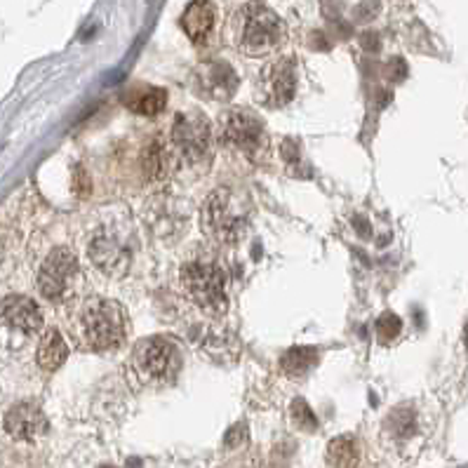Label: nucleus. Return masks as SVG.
I'll return each instance as SVG.
<instances>
[{
  "instance_id": "nucleus-9",
  "label": "nucleus",
  "mask_w": 468,
  "mask_h": 468,
  "mask_svg": "<svg viewBox=\"0 0 468 468\" xmlns=\"http://www.w3.org/2000/svg\"><path fill=\"white\" fill-rule=\"evenodd\" d=\"M38 290L48 301L64 304L81 294L82 271L78 257L68 247H57L45 257L38 271Z\"/></svg>"
},
{
  "instance_id": "nucleus-6",
  "label": "nucleus",
  "mask_w": 468,
  "mask_h": 468,
  "mask_svg": "<svg viewBox=\"0 0 468 468\" xmlns=\"http://www.w3.org/2000/svg\"><path fill=\"white\" fill-rule=\"evenodd\" d=\"M129 370L142 386H170L182 370V351L170 337H146L136 341L129 358Z\"/></svg>"
},
{
  "instance_id": "nucleus-7",
  "label": "nucleus",
  "mask_w": 468,
  "mask_h": 468,
  "mask_svg": "<svg viewBox=\"0 0 468 468\" xmlns=\"http://www.w3.org/2000/svg\"><path fill=\"white\" fill-rule=\"evenodd\" d=\"M217 139L224 149L233 151L240 158H247L250 163H264L271 151L264 121L250 109L224 111L219 118Z\"/></svg>"
},
{
  "instance_id": "nucleus-25",
  "label": "nucleus",
  "mask_w": 468,
  "mask_h": 468,
  "mask_svg": "<svg viewBox=\"0 0 468 468\" xmlns=\"http://www.w3.org/2000/svg\"><path fill=\"white\" fill-rule=\"evenodd\" d=\"M104 468H113V466H104Z\"/></svg>"
},
{
  "instance_id": "nucleus-2",
  "label": "nucleus",
  "mask_w": 468,
  "mask_h": 468,
  "mask_svg": "<svg viewBox=\"0 0 468 468\" xmlns=\"http://www.w3.org/2000/svg\"><path fill=\"white\" fill-rule=\"evenodd\" d=\"M179 287L183 299L207 318H222L229 308L226 273L210 252H196L179 266Z\"/></svg>"
},
{
  "instance_id": "nucleus-10",
  "label": "nucleus",
  "mask_w": 468,
  "mask_h": 468,
  "mask_svg": "<svg viewBox=\"0 0 468 468\" xmlns=\"http://www.w3.org/2000/svg\"><path fill=\"white\" fill-rule=\"evenodd\" d=\"M294 61L290 57L273 61L264 68L261 81H259V99L271 106V109H280L294 99L297 92V71H294Z\"/></svg>"
},
{
  "instance_id": "nucleus-3",
  "label": "nucleus",
  "mask_w": 468,
  "mask_h": 468,
  "mask_svg": "<svg viewBox=\"0 0 468 468\" xmlns=\"http://www.w3.org/2000/svg\"><path fill=\"white\" fill-rule=\"evenodd\" d=\"M128 311L113 299L90 297L75 316V334L88 351H116L128 339Z\"/></svg>"
},
{
  "instance_id": "nucleus-12",
  "label": "nucleus",
  "mask_w": 468,
  "mask_h": 468,
  "mask_svg": "<svg viewBox=\"0 0 468 468\" xmlns=\"http://www.w3.org/2000/svg\"><path fill=\"white\" fill-rule=\"evenodd\" d=\"M48 417L35 402H17L5 414V431L17 441H38L48 433Z\"/></svg>"
},
{
  "instance_id": "nucleus-14",
  "label": "nucleus",
  "mask_w": 468,
  "mask_h": 468,
  "mask_svg": "<svg viewBox=\"0 0 468 468\" xmlns=\"http://www.w3.org/2000/svg\"><path fill=\"white\" fill-rule=\"evenodd\" d=\"M183 34L193 43H203L214 27V7L210 0H193L182 17Z\"/></svg>"
},
{
  "instance_id": "nucleus-23",
  "label": "nucleus",
  "mask_w": 468,
  "mask_h": 468,
  "mask_svg": "<svg viewBox=\"0 0 468 468\" xmlns=\"http://www.w3.org/2000/svg\"><path fill=\"white\" fill-rule=\"evenodd\" d=\"M245 441H247V426H245V424H236V426L229 428V433H226L224 438V445L229 449H236L240 448Z\"/></svg>"
},
{
  "instance_id": "nucleus-22",
  "label": "nucleus",
  "mask_w": 468,
  "mask_h": 468,
  "mask_svg": "<svg viewBox=\"0 0 468 468\" xmlns=\"http://www.w3.org/2000/svg\"><path fill=\"white\" fill-rule=\"evenodd\" d=\"M144 170H146L151 182H158V179L165 175V151H160L158 142H153V146L149 149V156H146Z\"/></svg>"
},
{
  "instance_id": "nucleus-20",
  "label": "nucleus",
  "mask_w": 468,
  "mask_h": 468,
  "mask_svg": "<svg viewBox=\"0 0 468 468\" xmlns=\"http://www.w3.org/2000/svg\"><path fill=\"white\" fill-rule=\"evenodd\" d=\"M290 414H292L294 426H299L301 431H316V428H318V419H316V414H313V410L308 408V402H306L304 398L292 401Z\"/></svg>"
},
{
  "instance_id": "nucleus-18",
  "label": "nucleus",
  "mask_w": 468,
  "mask_h": 468,
  "mask_svg": "<svg viewBox=\"0 0 468 468\" xmlns=\"http://www.w3.org/2000/svg\"><path fill=\"white\" fill-rule=\"evenodd\" d=\"M318 363V348L301 347V348H290V351L280 358V370L287 377H304L316 367Z\"/></svg>"
},
{
  "instance_id": "nucleus-15",
  "label": "nucleus",
  "mask_w": 468,
  "mask_h": 468,
  "mask_svg": "<svg viewBox=\"0 0 468 468\" xmlns=\"http://www.w3.org/2000/svg\"><path fill=\"white\" fill-rule=\"evenodd\" d=\"M66 358L68 344L66 339L61 337L59 330H55V327L45 330L41 341H38V353H35L38 365H41L43 370H48V372H55V370H59V367L66 363Z\"/></svg>"
},
{
  "instance_id": "nucleus-5",
  "label": "nucleus",
  "mask_w": 468,
  "mask_h": 468,
  "mask_svg": "<svg viewBox=\"0 0 468 468\" xmlns=\"http://www.w3.org/2000/svg\"><path fill=\"white\" fill-rule=\"evenodd\" d=\"M252 205L236 189H217L205 198L200 224L205 236L217 245H238L250 226Z\"/></svg>"
},
{
  "instance_id": "nucleus-24",
  "label": "nucleus",
  "mask_w": 468,
  "mask_h": 468,
  "mask_svg": "<svg viewBox=\"0 0 468 468\" xmlns=\"http://www.w3.org/2000/svg\"><path fill=\"white\" fill-rule=\"evenodd\" d=\"M466 344H468V327H466Z\"/></svg>"
},
{
  "instance_id": "nucleus-17",
  "label": "nucleus",
  "mask_w": 468,
  "mask_h": 468,
  "mask_svg": "<svg viewBox=\"0 0 468 468\" xmlns=\"http://www.w3.org/2000/svg\"><path fill=\"white\" fill-rule=\"evenodd\" d=\"M327 464L332 468H358L360 464V445L353 435H339L327 445L325 452Z\"/></svg>"
},
{
  "instance_id": "nucleus-8",
  "label": "nucleus",
  "mask_w": 468,
  "mask_h": 468,
  "mask_svg": "<svg viewBox=\"0 0 468 468\" xmlns=\"http://www.w3.org/2000/svg\"><path fill=\"white\" fill-rule=\"evenodd\" d=\"M172 151L186 170L207 168L214 151V132L210 118L200 111H186L172 125Z\"/></svg>"
},
{
  "instance_id": "nucleus-13",
  "label": "nucleus",
  "mask_w": 468,
  "mask_h": 468,
  "mask_svg": "<svg viewBox=\"0 0 468 468\" xmlns=\"http://www.w3.org/2000/svg\"><path fill=\"white\" fill-rule=\"evenodd\" d=\"M198 90L205 92L212 99H231L233 92L238 88V75L233 74V68L224 61H214V64H207V66L200 68L198 74Z\"/></svg>"
},
{
  "instance_id": "nucleus-21",
  "label": "nucleus",
  "mask_w": 468,
  "mask_h": 468,
  "mask_svg": "<svg viewBox=\"0 0 468 468\" xmlns=\"http://www.w3.org/2000/svg\"><path fill=\"white\" fill-rule=\"evenodd\" d=\"M401 330H402V323L395 313H384V316L377 320V337H379L384 344L394 341L395 337L401 334Z\"/></svg>"
},
{
  "instance_id": "nucleus-19",
  "label": "nucleus",
  "mask_w": 468,
  "mask_h": 468,
  "mask_svg": "<svg viewBox=\"0 0 468 468\" xmlns=\"http://www.w3.org/2000/svg\"><path fill=\"white\" fill-rule=\"evenodd\" d=\"M386 433L391 438H398V441H408L417 433V417L410 408H395L394 412L388 414L386 419Z\"/></svg>"
},
{
  "instance_id": "nucleus-1",
  "label": "nucleus",
  "mask_w": 468,
  "mask_h": 468,
  "mask_svg": "<svg viewBox=\"0 0 468 468\" xmlns=\"http://www.w3.org/2000/svg\"><path fill=\"white\" fill-rule=\"evenodd\" d=\"M90 264L106 278H125L136 261L139 240L128 217L99 219L85 240Z\"/></svg>"
},
{
  "instance_id": "nucleus-4",
  "label": "nucleus",
  "mask_w": 468,
  "mask_h": 468,
  "mask_svg": "<svg viewBox=\"0 0 468 468\" xmlns=\"http://www.w3.org/2000/svg\"><path fill=\"white\" fill-rule=\"evenodd\" d=\"M287 38L285 21L264 3H247L233 17V43L247 57H266Z\"/></svg>"
},
{
  "instance_id": "nucleus-16",
  "label": "nucleus",
  "mask_w": 468,
  "mask_h": 468,
  "mask_svg": "<svg viewBox=\"0 0 468 468\" xmlns=\"http://www.w3.org/2000/svg\"><path fill=\"white\" fill-rule=\"evenodd\" d=\"M125 104H128L129 111H135L139 116H158L168 104V92L153 88V85H136L125 97Z\"/></svg>"
},
{
  "instance_id": "nucleus-11",
  "label": "nucleus",
  "mask_w": 468,
  "mask_h": 468,
  "mask_svg": "<svg viewBox=\"0 0 468 468\" xmlns=\"http://www.w3.org/2000/svg\"><path fill=\"white\" fill-rule=\"evenodd\" d=\"M0 327L10 332L35 337L43 330V311L31 297L12 294L0 301Z\"/></svg>"
}]
</instances>
